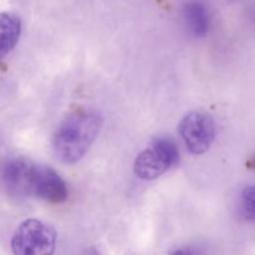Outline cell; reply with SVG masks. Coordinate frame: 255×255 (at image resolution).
I'll use <instances>...</instances> for the list:
<instances>
[{
    "instance_id": "6",
    "label": "cell",
    "mask_w": 255,
    "mask_h": 255,
    "mask_svg": "<svg viewBox=\"0 0 255 255\" xmlns=\"http://www.w3.org/2000/svg\"><path fill=\"white\" fill-rule=\"evenodd\" d=\"M34 163L24 158H14L7 162L2 169V181L5 187L15 196H30Z\"/></svg>"
},
{
    "instance_id": "2",
    "label": "cell",
    "mask_w": 255,
    "mask_h": 255,
    "mask_svg": "<svg viewBox=\"0 0 255 255\" xmlns=\"http://www.w3.org/2000/svg\"><path fill=\"white\" fill-rule=\"evenodd\" d=\"M56 232L39 219H27L15 231L11 239L14 255H54Z\"/></svg>"
},
{
    "instance_id": "8",
    "label": "cell",
    "mask_w": 255,
    "mask_h": 255,
    "mask_svg": "<svg viewBox=\"0 0 255 255\" xmlns=\"http://www.w3.org/2000/svg\"><path fill=\"white\" fill-rule=\"evenodd\" d=\"M21 32L19 16L11 12L0 14V60L4 59L17 44Z\"/></svg>"
},
{
    "instance_id": "7",
    "label": "cell",
    "mask_w": 255,
    "mask_h": 255,
    "mask_svg": "<svg viewBox=\"0 0 255 255\" xmlns=\"http://www.w3.org/2000/svg\"><path fill=\"white\" fill-rule=\"evenodd\" d=\"M182 16L192 36L204 37L211 30V11L203 0H187L182 7Z\"/></svg>"
},
{
    "instance_id": "4",
    "label": "cell",
    "mask_w": 255,
    "mask_h": 255,
    "mask_svg": "<svg viewBox=\"0 0 255 255\" xmlns=\"http://www.w3.org/2000/svg\"><path fill=\"white\" fill-rule=\"evenodd\" d=\"M178 133L192 154H203L216 138V124L206 112H191L181 120Z\"/></svg>"
},
{
    "instance_id": "1",
    "label": "cell",
    "mask_w": 255,
    "mask_h": 255,
    "mask_svg": "<svg viewBox=\"0 0 255 255\" xmlns=\"http://www.w3.org/2000/svg\"><path fill=\"white\" fill-rule=\"evenodd\" d=\"M102 127V117L95 110L80 109L67 115L59 124L52 146L57 158L67 164L82 159Z\"/></svg>"
},
{
    "instance_id": "9",
    "label": "cell",
    "mask_w": 255,
    "mask_h": 255,
    "mask_svg": "<svg viewBox=\"0 0 255 255\" xmlns=\"http://www.w3.org/2000/svg\"><path fill=\"white\" fill-rule=\"evenodd\" d=\"M241 211L247 221L255 223V186L246 187L242 192Z\"/></svg>"
},
{
    "instance_id": "3",
    "label": "cell",
    "mask_w": 255,
    "mask_h": 255,
    "mask_svg": "<svg viewBox=\"0 0 255 255\" xmlns=\"http://www.w3.org/2000/svg\"><path fill=\"white\" fill-rule=\"evenodd\" d=\"M179 161V149L171 138L161 137L152 142L151 146L137 156L133 172L139 179L153 181Z\"/></svg>"
},
{
    "instance_id": "5",
    "label": "cell",
    "mask_w": 255,
    "mask_h": 255,
    "mask_svg": "<svg viewBox=\"0 0 255 255\" xmlns=\"http://www.w3.org/2000/svg\"><path fill=\"white\" fill-rule=\"evenodd\" d=\"M30 196L49 203L60 204L69 198V191L65 181L55 169L35 164L30 181Z\"/></svg>"
},
{
    "instance_id": "10",
    "label": "cell",
    "mask_w": 255,
    "mask_h": 255,
    "mask_svg": "<svg viewBox=\"0 0 255 255\" xmlns=\"http://www.w3.org/2000/svg\"><path fill=\"white\" fill-rule=\"evenodd\" d=\"M169 255H201V253L193 247H178L169 252Z\"/></svg>"
},
{
    "instance_id": "11",
    "label": "cell",
    "mask_w": 255,
    "mask_h": 255,
    "mask_svg": "<svg viewBox=\"0 0 255 255\" xmlns=\"http://www.w3.org/2000/svg\"><path fill=\"white\" fill-rule=\"evenodd\" d=\"M81 255H104V254H102V252L100 251L99 248H96V247H90V248L84 249Z\"/></svg>"
},
{
    "instance_id": "12",
    "label": "cell",
    "mask_w": 255,
    "mask_h": 255,
    "mask_svg": "<svg viewBox=\"0 0 255 255\" xmlns=\"http://www.w3.org/2000/svg\"><path fill=\"white\" fill-rule=\"evenodd\" d=\"M253 20L255 21V9H254V11H253Z\"/></svg>"
}]
</instances>
